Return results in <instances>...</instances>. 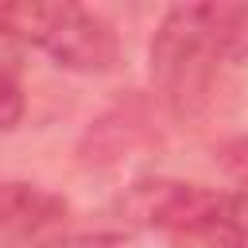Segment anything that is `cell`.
I'll list each match as a JSON object with an SVG mask.
<instances>
[{"label":"cell","mask_w":248,"mask_h":248,"mask_svg":"<svg viewBox=\"0 0 248 248\" xmlns=\"http://www.w3.org/2000/svg\"><path fill=\"white\" fill-rule=\"evenodd\" d=\"M147 74L178 120L221 116L248 81V4L167 8L147 46Z\"/></svg>","instance_id":"6da1fadb"},{"label":"cell","mask_w":248,"mask_h":248,"mask_svg":"<svg viewBox=\"0 0 248 248\" xmlns=\"http://www.w3.org/2000/svg\"><path fill=\"white\" fill-rule=\"evenodd\" d=\"M120 213L167 240V248H248V194L178 178H140Z\"/></svg>","instance_id":"7a4b0ae2"},{"label":"cell","mask_w":248,"mask_h":248,"mask_svg":"<svg viewBox=\"0 0 248 248\" xmlns=\"http://www.w3.org/2000/svg\"><path fill=\"white\" fill-rule=\"evenodd\" d=\"M8 31L31 46H39L54 66L74 74H112L120 66V35L112 23L81 4H4L0 8Z\"/></svg>","instance_id":"3957f363"},{"label":"cell","mask_w":248,"mask_h":248,"mask_svg":"<svg viewBox=\"0 0 248 248\" xmlns=\"http://www.w3.org/2000/svg\"><path fill=\"white\" fill-rule=\"evenodd\" d=\"M70 217V202L35 182H0V244L35 248Z\"/></svg>","instance_id":"277c9868"},{"label":"cell","mask_w":248,"mask_h":248,"mask_svg":"<svg viewBox=\"0 0 248 248\" xmlns=\"http://www.w3.org/2000/svg\"><path fill=\"white\" fill-rule=\"evenodd\" d=\"M23 89L16 81V70L12 66H0V132H12L19 120H23Z\"/></svg>","instance_id":"5b68a950"},{"label":"cell","mask_w":248,"mask_h":248,"mask_svg":"<svg viewBox=\"0 0 248 248\" xmlns=\"http://www.w3.org/2000/svg\"><path fill=\"white\" fill-rule=\"evenodd\" d=\"M217 163H221V170H225V174L248 194V136H236V140L221 143Z\"/></svg>","instance_id":"8992f818"},{"label":"cell","mask_w":248,"mask_h":248,"mask_svg":"<svg viewBox=\"0 0 248 248\" xmlns=\"http://www.w3.org/2000/svg\"><path fill=\"white\" fill-rule=\"evenodd\" d=\"M35 248H120L116 232H58Z\"/></svg>","instance_id":"52a82bcc"}]
</instances>
